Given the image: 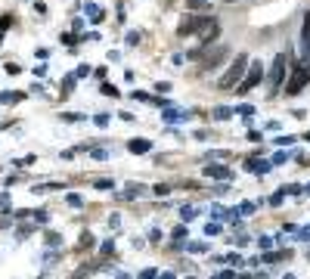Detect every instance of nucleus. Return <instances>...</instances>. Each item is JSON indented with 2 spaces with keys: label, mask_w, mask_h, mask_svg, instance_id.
I'll use <instances>...</instances> for the list:
<instances>
[{
  "label": "nucleus",
  "mask_w": 310,
  "mask_h": 279,
  "mask_svg": "<svg viewBox=\"0 0 310 279\" xmlns=\"http://www.w3.org/2000/svg\"><path fill=\"white\" fill-rule=\"evenodd\" d=\"M245 65H248V56H245V53H239V56H236V62H232V65L223 71V78H220L217 84H220L223 90H226V87H232V84H239V81H242V74H245Z\"/></svg>",
  "instance_id": "obj_1"
},
{
  "label": "nucleus",
  "mask_w": 310,
  "mask_h": 279,
  "mask_svg": "<svg viewBox=\"0 0 310 279\" xmlns=\"http://www.w3.org/2000/svg\"><path fill=\"white\" fill-rule=\"evenodd\" d=\"M307 81H310V65H307V62H301V65H295V71H292V78H289V84H286V93H289V96L301 93Z\"/></svg>",
  "instance_id": "obj_2"
},
{
  "label": "nucleus",
  "mask_w": 310,
  "mask_h": 279,
  "mask_svg": "<svg viewBox=\"0 0 310 279\" xmlns=\"http://www.w3.org/2000/svg\"><path fill=\"white\" fill-rule=\"evenodd\" d=\"M286 65H289V56H286V53H279V56H276V62H273V74H270V87H273V90H279V84H282Z\"/></svg>",
  "instance_id": "obj_3"
},
{
  "label": "nucleus",
  "mask_w": 310,
  "mask_h": 279,
  "mask_svg": "<svg viewBox=\"0 0 310 279\" xmlns=\"http://www.w3.org/2000/svg\"><path fill=\"white\" fill-rule=\"evenodd\" d=\"M261 68H264L261 62H251V71H248V74L242 78V84H239V90H242V93H245V90H251V87H254V84L261 81Z\"/></svg>",
  "instance_id": "obj_4"
},
{
  "label": "nucleus",
  "mask_w": 310,
  "mask_h": 279,
  "mask_svg": "<svg viewBox=\"0 0 310 279\" xmlns=\"http://www.w3.org/2000/svg\"><path fill=\"white\" fill-rule=\"evenodd\" d=\"M301 41H304V53H310V13L304 16V31H301Z\"/></svg>",
  "instance_id": "obj_5"
},
{
  "label": "nucleus",
  "mask_w": 310,
  "mask_h": 279,
  "mask_svg": "<svg viewBox=\"0 0 310 279\" xmlns=\"http://www.w3.org/2000/svg\"><path fill=\"white\" fill-rule=\"evenodd\" d=\"M220 59H226V47H220V50H217L214 56H208V62H205V68H211V65H217Z\"/></svg>",
  "instance_id": "obj_6"
},
{
  "label": "nucleus",
  "mask_w": 310,
  "mask_h": 279,
  "mask_svg": "<svg viewBox=\"0 0 310 279\" xmlns=\"http://www.w3.org/2000/svg\"><path fill=\"white\" fill-rule=\"evenodd\" d=\"M131 152H149V140H131Z\"/></svg>",
  "instance_id": "obj_7"
},
{
  "label": "nucleus",
  "mask_w": 310,
  "mask_h": 279,
  "mask_svg": "<svg viewBox=\"0 0 310 279\" xmlns=\"http://www.w3.org/2000/svg\"><path fill=\"white\" fill-rule=\"evenodd\" d=\"M205 171H208V177H229V171L220 168V165H211V168H205Z\"/></svg>",
  "instance_id": "obj_8"
},
{
  "label": "nucleus",
  "mask_w": 310,
  "mask_h": 279,
  "mask_svg": "<svg viewBox=\"0 0 310 279\" xmlns=\"http://www.w3.org/2000/svg\"><path fill=\"white\" fill-rule=\"evenodd\" d=\"M186 7H189V10H208V4H202V0H189Z\"/></svg>",
  "instance_id": "obj_9"
},
{
  "label": "nucleus",
  "mask_w": 310,
  "mask_h": 279,
  "mask_svg": "<svg viewBox=\"0 0 310 279\" xmlns=\"http://www.w3.org/2000/svg\"><path fill=\"white\" fill-rule=\"evenodd\" d=\"M226 4H232V0H226Z\"/></svg>",
  "instance_id": "obj_10"
}]
</instances>
